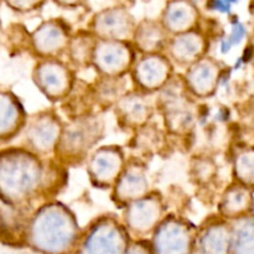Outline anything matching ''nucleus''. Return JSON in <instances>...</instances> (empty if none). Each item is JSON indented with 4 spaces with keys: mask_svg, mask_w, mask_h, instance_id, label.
Segmentation results:
<instances>
[{
    "mask_svg": "<svg viewBox=\"0 0 254 254\" xmlns=\"http://www.w3.org/2000/svg\"><path fill=\"white\" fill-rule=\"evenodd\" d=\"M79 235L81 228L74 213L56 198L41 205L29 227L32 246L44 254H68Z\"/></svg>",
    "mask_w": 254,
    "mask_h": 254,
    "instance_id": "nucleus-1",
    "label": "nucleus"
},
{
    "mask_svg": "<svg viewBox=\"0 0 254 254\" xmlns=\"http://www.w3.org/2000/svg\"><path fill=\"white\" fill-rule=\"evenodd\" d=\"M47 160L32 151L19 150L5 156L0 168V185L12 202L46 198Z\"/></svg>",
    "mask_w": 254,
    "mask_h": 254,
    "instance_id": "nucleus-2",
    "label": "nucleus"
},
{
    "mask_svg": "<svg viewBox=\"0 0 254 254\" xmlns=\"http://www.w3.org/2000/svg\"><path fill=\"white\" fill-rule=\"evenodd\" d=\"M106 134V122L99 112L74 117L64 122L54 153V160L64 168L86 163Z\"/></svg>",
    "mask_w": 254,
    "mask_h": 254,
    "instance_id": "nucleus-3",
    "label": "nucleus"
},
{
    "mask_svg": "<svg viewBox=\"0 0 254 254\" xmlns=\"http://www.w3.org/2000/svg\"><path fill=\"white\" fill-rule=\"evenodd\" d=\"M155 96L156 113L160 114L169 136H191L197 126L198 101L188 89L183 73H176Z\"/></svg>",
    "mask_w": 254,
    "mask_h": 254,
    "instance_id": "nucleus-4",
    "label": "nucleus"
},
{
    "mask_svg": "<svg viewBox=\"0 0 254 254\" xmlns=\"http://www.w3.org/2000/svg\"><path fill=\"white\" fill-rule=\"evenodd\" d=\"M129 245L124 223L114 215H102L81 231L72 251L74 254H124Z\"/></svg>",
    "mask_w": 254,
    "mask_h": 254,
    "instance_id": "nucleus-5",
    "label": "nucleus"
},
{
    "mask_svg": "<svg viewBox=\"0 0 254 254\" xmlns=\"http://www.w3.org/2000/svg\"><path fill=\"white\" fill-rule=\"evenodd\" d=\"M32 78L37 88L51 103H62L77 81L76 71L64 59H41L35 66Z\"/></svg>",
    "mask_w": 254,
    "mask_h": 254,
    "instance_id": "nucleus-6",
    "label": "nucleus"
},
{
    "mask_svg": "<svg viewBox=\"0 0 254 254\" xmlns=\"http://www.w3.org/2000/svg\"><path fill=\"white\" fill-rule=\"evenodd\" d=\"M168 215L165 198L159 190H151L143 197L133 201L123 208L122 222L129 235L143 237L153 235L161 221Z\"/></svg>",
    "mask_w": 254,
    "mask_h": 254,
    "instance_id": "nucleus-7",
    "label": "nucleus"
},
{
    "mask_svg": "<svg viewBox=\"0 0 254 254\" xmlns=\"http://www.w3.org/2000/svg\"><path fill=\"white\" fill-rule=\"evenodd\" d=\"M197 228L178 215H166L153 232L154 254H191L196 243Z\"/></svg>",
    "mask_w": 254,
    "mask_h": 254,
    "instance_id": "nucleus-8",
    "label": "nucleus"
},
{
    "mask_svg": "<svg viewBox=\"0 0 254 254\" xmlns=\"http://www.w3.org/2000/svg\"><path fill=\"white\" fill-rule=\"evenodd\" d=\"M138 52L131 41L98 39L94 50L92 68L97 76L124 78L129 76Z\"/></svg>",
    "mask_w": 254,
    "mask_h": 254,
    "instance_id": "nucleus-9",
    "label": "nucleus"
},
{
    "mask_svg": "<svg viewBox=\"0 0 254 254\" xmlns=\"http://www.w3.org/2000/svg\"><path fill=\"white\" fill-rule=\"evenodd\" d=\"M175 68L165 54L138 55L129 79L133 88L155 96L175 76Z\"/></svg>",
    "mask_w": 254,
    "mask_h": 254,
    "instance_id": "nucleus-10",
    "label": "nucleus"
},
{
    "mask_svg": "<svg viewBox=\"0 0 254 254\" xmlns=\"http://www.w3.org/2000/svg\"><path fill=\"white\" fill-rule=\"evenodd\" d=\"M127 159L128 156L121 145H98L84 163L89 184L98 190H111L121 175Z\"/></svg>",
    "mask_w": 254,
    "mask_h": 254,
    "instance_id": "nucleus-11",
    "label": "nucleus"
},
{
    "mask_svg": "<svg viewBox=\"0 0 254 254\" xmlns=\"http://www.w3.org/2000/svg\"><path fill=\"white\" fill-rule=\"evenodd\" d=\"M151 189L148 164L138 155H130L111 189V200L118 208L123 210L126 206L138 198L143 197Z\"/></svg>",
    "mask_w": 254,
    "mask_h": 254,
    "instance_id": "nucleus-12",
    "label": "nucleus"
},
{
    "mask_svg": "<svg viewBox=\"0 0 254 254\" xmlns=\"http://www.w3.org/2000/svg\"><path fill=\"white\" fill-rule=\"evenodd\" d=\"M112 111L119 128L133 133L153 122L156 113L155 97L131 87L119 98Z\"/></svg>",
    "mask_w": 254,
    "mask_h": 254,
    "instance_id": "nucleus-13",
    "label": "nucleus"
},
{
    "mask_svg": "<svg viewBox=\"0 0 254 254\" xmlns=\"http://www.w3.org/2000/svg\"><path fill=\"white\" fill-rule=\"evenodd\" d=\"M136 19L124 5L107 6L94 12L87 27L101 40L130 41L136 26Z\"/></svg>",
    "mask_w": 254,
    "mask_h": 254,
    "instance_id": "nucleus-14",
    "label": "nucleus"
},
{
    "mask_svg": "<svg viewBox=\"0 0 254 254\" xmlns=\"http://www.w3.org/2000/svg\"><path fill=\"white\" fill-rule=\"evenodd\" d=\"M72 32L71 25L64 17L42 21L31 35V47L37 59H64Z\"/></svg>",
    "mask_w": 254,
    "mask_h": 254,
    "instance_id": "nucleus-15",
    "label": "nucleus"
},
{
    "mask_svg": "<svg viewBox=\"0 0 254 254\" xmlns=\"http://www.w3.org/2000/svg\"><path fill=\"white\" fill-rule=\"evenodd\" d=\"M64 122L56 109H45L32 118L26 139L30 151L44 159L54 156Z\"/></svg>",
    "mask_w": 254,
    "mask_h": 254,
    "instance_id": "nucleus-16",
    "label": "nucleus"
},
{
    "mask_svg": "<svg viewBox=\"0 0 254 254\" xmlns=\"http://www.w3.org/2000/svg\"><path fill=\"white\" fill-rule=\"evenodd\" d=\"M223 72L225 64L220 60L206 55L185 68L183 77L190 93L197 101H203L212 98L217 93Z\"/></svg>",
    "mask_w": 254,
    "mask_h": 254,
    "instance_id": "nucleus-17",
    "label": "nucleus"
},
{
    "mask_svg": "<svg viewBox=\"0 0 254 254\" xmlns=\"http://www.w3.org/2000/svg\"><path fill=\"white\" fill-rule=\"evenodd\" d=\"M208 50L210 39L201 27H197L191 31L171 35L165 55L174 66L185 69L208 55Z\"/></svg>",
    "mask_w": 254,
    "mask_h": 254,
    "instance_id": "nucleus-18",
    "label": "nucleus"
},
{
    "mask_svg": "<svg viewBox=\"0 0 254 254\" xmlns=\"http://www.w3.org/2000/svg\"><path fill=\"white\" fill-rule=\"evenodd\" d=\"M201 254H231V222L216 215L197 228L196 243Z\"/></svg>",
    "mask_w": 254,
    "mask_h": 254,
    "instance_id": "nucleus-19",
    "label": "nucleus"
},
{
    "mask_svg": "<svg viewBox=\"0 0 254 254\" xmlns=\"http://www.w3.org/2000/svg\"><path fill=\"white\" fill-rule=\"evenodd\" d=\"M159 19L170 35H176L200 27L201 11L195 0H168Z\"/></svg>",
    "mask_w": 254,
    "mask_h": 254,
    "instance_id": "nucleus-20",
    "label": "nucleus"
},
{
    "mask_svg": "<svg viewBox=\"0 0 254 254\" xmlns=\"http://www.w3.org/2000/svg\"><path fill=\"white\" fill-rule=\"evenodd\" d=\"M171 35L160 19L144 17L136 22L131 44L138 55L165 54Z\"/></svg>",
    "mask_w": 254,
    "mask_h": 254,
    "instance_id": "nucleus-21",
    "label": "nucleus"
},
{
    "mask_svg": "<svg viewBox=\"0 0 254 254\" xmlns=\"http://www.w3.org/2000/svg\"><path fill=\"white\" fill-rule=\"evenodd\" d=\"M254 212V191L233 181L228 184L218 196L217 213L228 221Z\"/></svg>",
    "mask_w": 254,
    "mask_h": 254,
    "instance_id": "nucleus-22",
    "label": "nucleus"
},
{
    "mask_svg": "<svg viewBox=\"0 0 254 254\" xmlns=\"http://www.w3.org/2000/svg\"><path fill=\"white\" fill-rule=\"evenodd\" d=\"M97 41L98 37L88 27L72 32L64 57L74 71L92 68Z\"/></svg>",
    "mask_w": 254,
    "mask_h": 254,
    "instance_id": "nucleus-23",
    "label": "nucleus"
},
{
    "mask_svg": "<svg viewBox=\"0 0 254 254\" xmlns=\"http://www.w3.org/2000/svg\"><path fill=\"white\" fill-rule=\"evenodd\" d=\"M169 134L165 129H161L155 123L150 122L143 128L131 133V139L129 146L135 151L134 155L140 158L143 156H153L160 154L168 145Z\"/></svg>",
    "mask_w": 254,
    "mask_h": 254,
    "instance_id": "nucleus-24",
    "label": "nucleus"
},
{
    "mask_svg": "<svg viewBox=\"0 0 254 254\" xmlns=\"http://www.w3.org/2000/svg\"><path fill=\"white\" fill-rule=\"evenodd\" d=\"M60 104L62 106V111L64 112L68 119L98 112L96 107L92 83H88L78 77H77V81L71 93Z\"/></svg>",
    "mask_w": 254,
    "mask_h": 254,
    "instance_id": "nucleus-25",
    "label": "nucleus"
},
{
    "mask_svg": "<svg viewBox=\"0 0 254 254\" xmlns=\"http://www.w3.org/2000/svg\"><path fill=\"white\" fill-rule=\"evenodd\" d=\"M127 77L124 78H112V77L97 76L92 82L97 111L101 112L113 109L117 102L128 91Z\"/></svg>",
    "mask_w": 254,
    "mask_h": 254,
    "instance_id": "nucleus-26",
    "label": "nucleus"
},
{
    "mask_svg": "<svg viewBox=\"0 0 254 254\" xmlns=\"http://www.w3.org/2000/svg\"><path fill=\"white\" fill-rule=\"evenodd\" d=\"M230 222L231 254H254V212Z\"/></svg>",
    "mask_w": 254,
    "mask_h": 254,
    "instance_id": "nucleus-27",
    "label": "nucleus"
},
{
    "mask_svg": "<svg viewBox=\"0 0 254 254\" xmlns=\"http://www.w3.org/2000/svg\"><path fill=\"white\" fill-rule=\"evenodd\" d=\"M232 180L254 191V146H240L232 156Z\"/></svg>",
    "mask_w": 254,
    "mask_h": 254,
    "instance_id": "nucleus-28",
    "label": "nucleus"
},
{
    "mask_svg": "<svg viewBox=\"0 0 254 254\" xmlns=\"http://www.w3.org/2000/svg\"><path fill=\"white\" fill-rule=\"evenodd\" d=\"M190 178L201 189L212 185L218 178V168L215 159L207 154H195L190 159Z\"/></svg>",
    "mask_w": 254,
    "mask_h": 254,
    "instance_id": "nucleus-29",
    "label": "nucleus"
},
{
    "mask_svg": "<svg viewBox=\"0 0 254 254\" xmlns=\"http://www.w3.org/2000/svg\"><path fill=\"white\" fill-rule=\"evenodd\" d=\"M6 1L12 9L17 10V11L29 12L44 6L46 0H6Z\"/></svg>",
    "mask_w": 254,
    "mask_h": 254,
    "instance_id": "nucleus-30",
    "label": "nucleus"
},
{
    "mask_svg": "<svg viewBox=\"0 0 254 254\" xmlns=\"http://www.w3.org/2000/svg\"><path fill=\"white\" fill-rule=\"evenodd\" d=\"M124 254H154V252L151 243L145 242V241H136L128 246Z\"/></svg>",
    "mask_w": 254,
    "mask_h": 254,
    "instance_id": "nucleus-31",
    "label": "nucleus"
},
{
    "mask_svg": "<svg viewBox=\"0 0 254 254\" xmlns=\"http://www.w3.org/2000/svg\"><path fill=\"white\" fill-rule=\"evenodd\" d=\"M61 9H77L86 4L87 0H52Z\"/></svg>",
    "mask_w": 254,
    "mask_h": 254,
    "instance_id": "nucleus-32",
    "label": "nucleus"
},
{
    "mask_svg": "<svg viewBox=\"0 0 254 254\" xmlns=\"http://www.w3.org/2000/svg\"><path fill=\"white\" fill-rule=\"evenodd\" d=\"M253 67H254V59H253Z\"/></svg>",
    "mask_w": 254,
    "mask_h": 254,
    "instance_id": "nucleus-33",
    "label": "nucleus"
}]
</instances>
